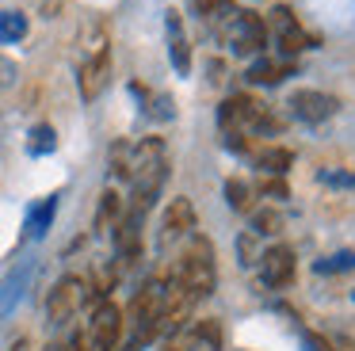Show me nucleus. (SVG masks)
Returning a JSON list of instances; mask_svg holds the SVG:
<instances>
[{
    "label": "nucleus",
    "mask_w": 355,
    "mask_h": 351,
    "mask_svg": "<svg viewBox=\"0 0 355 351\" xmlns=\"http://www.w3.org/2000/svg\"><path fill=\"white\" fill-rule=\"evenodd\" d=\"M130 180H134V214H146L157 203L164 180H168V153H164L161 137H141L130 160Z\"/></svg>",
    "instance_id": "obj_1"
},
{
    "label": "nucleus",
    "mask_w": 355,
    "mask_h": 351,
    "mask_svg": "<svg viewBox=\"0 0 355 351\" xmlns=\"http://www.w3.org/2000/svg\"><path fill=\"white\" fill-rule=\"evenodd\" d=\"M180 282L187 286V294L191 298H207L214 294V282H218V271H214V248H210V241H202V237H195L191 244H187L184 252V264H180Z\"/></svg>",
    "instance_id": "obj_2"
},
{
    "label": "nucleus",
    "mask_w": 355,
    "mask_h": 351,
    "mask_svg": "<svg viewBox=\"0 0 355 351\" xmlns=\"http://www.w3.org/2000/svg\"><path fill=\"white\" fill-rule=\"evenodd\" d=\"M218 122H222L225 134H233V130L241 126H256V130H275V122L268 119V107H260L252 96H230L222 107H218Z\"/></svg>",
    "instance_id": "obj_3"
},
{
    "label": "nucleus",
    "mask_w": 355,
    "mask_h": 351,
    "mask_svg": "<svg viewBox=\"0 0 355 351\" xmlns=\"http://www.w3.org/2000/svg\"><path fill=\"white\" fill-rule=\"evenodd\" d=\"M85 298H88L85 282H80L77 275H65V279H58V286L50 290V298H46V317L54 320V325H65V320L85 305Z\"/></svg>",
    "instance_id": "obj_4"
},
{
    "label": "nucleus",
    "mask_w": 355,
    "mask_h": 351,
    "mask_svg": "<svg viewBox=\"0 0 355 351\" xmlns=\"http://www.w3.org/2000/svg\"><path fill=\"white\" fill-rule=\"evenodd\" d=\"M336 107H340L336 96L317 92V88H306V92H294L291 96V111H294V119H302V122H324V119L336 114Z\"/></svg>",
    "instance_id": "obj_5"
},
{
    "label": "nucleus",
    "mask_w": 355,
    "mask_h": 351,
    "mask_svg": "<svg viewBox=\"0 0 355 351\" xmlns=\"http://www.w3.org/2000/svg\"><path fill=\"white\" fill-rule=\"evenodd\" d=\"M268 42V23L256 12H237L233 19V50L237 53H260Z\"/></svg>",
    "instance_id": "obj_6"
},
{
    "label": "nucleus",
    "mask_w": 355,
    "mask_h": 351,
    "mask_svg": "<svg viewBox=\"0 0 355 351\" xmlns=\"http://www.w3.org/2000/svg\"><path fill=\"white\" fill-rule=\"evenodd\" d=\"M119 332H123V313H119V305L100 302L96 313H92V348L96 351H111L119 343Z\"/></svg>",
    "instance_id": "obj_7"
},
{
    "label": "nucleus",
    "mask_w": 355,
    "mask_h": 351,
    "mask_svg": "<svg viewBox=\"0 0 355 351\" xmlns=\"http://www.w3.org/2000/svg\"><path fill=\"white\" fill-rule=\"evenodd\" d=\"M260 259H263V264H260V275H263V282H268L271 290H283L286 282L294 279V248L275 244V248H268Z\"/></svg>",
    "instance_id": "obj_8"
},
{
    "label": "nucleus",
    "mask_w": 355,
    "mask_h": 351,
    "mask_svg": "<svg viewBox=\"0 0 355 351\" xmlns=\"http://www.w3.org/2000/svg\"><path fill=\"white\" fill-rule=\"evenodd\" d=\"M107 76H111V53H96V58H88L85 65H80V73H77L80 99H88V103H92V99L103 92Z\"/></svg>",
    "instance_id": "obj_9"
},
{
    "label": "nucleus",
    "mask_w": 355,
    "mask_h": 351,
    "mask_svg": "<svg viewBox=\"0 0 355 351\" xmlns=\"http://www.w3.org/2000/svg\"><path fill=\"white\" fill-rule=\"evenodd\" d=\"M31 275H35V264H19L16 271H8V279L0 282V317H8V313L19 305V298H24Z\"/></svg>",
    "instance_id": "obj_10"
},
{
    "label": "nucleus",
    "mask_w": 355,
    "mask_h": 351,
    "mask_svg": "<svg viewBox=\"0 0 355 351\" xmlns=\"http://www.w3.org/2000/svg\"><path fill=\"white\" fill-rule=\"evenodd\" d=\"M164 27H168V53H172V65L176 73H191V46L184 38V23H180V12H168L164 15Z\"/></svg>",
    "instance_id": "obj_11"
},
{
    "label": "nucleus",
    "mask_w": 355,
    "mask_h": 351,
    "mask_svg": "<svg viewBox=\"0 0 355 351\" xmlns=\"http://www.w3.org/2000/svg\"><path fill=\"white\" fill-rule=\"evenodd\" d=\"M164 237H184V233H191L195 229V206H191V198H172L168 203V210H164Z\"/></svg>",
    "instance_id": "obj_12"
},
{
    "label": "nucleus",
    "mask_w": 355,
    "mask_h": 351,
    "mask_svg": "<svg viewBox=\"0 0 355 351\" xmlns=\"http://www.w3.org/2000/svg\"><path fill=\"white\" fill-rule=\"evenodd\" d=\"M54 214H58V195H50V198H42L39 206H31V214H27V237H31V241L46 237V229L54 225Z\"/></svg>",
    "instance_id": "obj_13"
},
{
    "label": "nucleus",
    "mask_w": 355,
    "mask_h": 351,
    "mask_svg": "<svg viewBox=\"0 0 355 351\" xmlns=\"http://www.w3.org/2000/svg\"><path fill=\"white\" fill-rule=\"evenodd\" d=\"M256 164H260L263 176H286L294 168V153L283 149V145H271V149H263L260 157H256Z\"/></svg>",
    "instance_id": "obj_14"
},
{
    "label": "nucleus",
    "mask_w": 355,
    "mask_h": 351,
    "mask_svg": "<svg viewBox=\"0 0 355 351\" xmlns=\"http://www.w3.org/2000/svg\"><path fill=\"white\" fill-rule=\"evenodd\" d=\"M291 73H294L291 61H268V58H263V61H256V65L248 69V80H252V84H268V88H271V84H279L283 76H291Z\"/></svg>",
    "instance_id": "obj_15"
},
{
    "label": "nucleus",
    "mask_w": 355,
    "mask_h": 351,
    "mask_svg": "<svg viewBox=\"0 0 355 351\" xmlns=\"http://www.w3.org/2000/svg\"><path fill=\"white\" fill-rule=\"evenodd\" d=\"M58 149V134H54V126H35L31 130V142H27V153L31 157H46V153H54Z\"/></svg>",
    "instance_id": "obj_16"
},
{
    "label": "nucleus",
    "mask_w": 355,
    "mask_h": 351,
    "mask_svg": "<svg viewBox=\"0 0 355 351\" xmlns=\"http://www.w3.org/2000/svg\"><path fill=\"white\" fill-rule=\"evenodd\" d=\"M24 35H27V15L0 12V42H19Z\"/></svg>",
    "instance_id": "obj_17"
},
{
    "label": "nucleus",
    "mask_w": 355,
    "mask_h": 351,
    "mask_svg": "<svg viewBox=\"0 0 355 351\" xmlns=\"http://www.w3.org/2000/svg\"><path fill=\"white\" fill-rule=\"evenodd\" d=\"M313 271H317V275H340V271H355V252L347 248V252H336V256H329V259H317V264H313Z\"/></svg>",
    "instance_id": "obj_18"
},
{
    "label": "nucleus",
    "mask_w": 355,
    "mask_h": 351,
    "mask_svg": "<svg viewBox=\"0 0 355 351\" xmlns=\"http://www.w3.org/2000/svg\"><path fill=\"white\" fill-rule=\"evenodd\" d=\"M225 203H230L233 210H252V187H248L245 180H230L225 183Z\"/></svg>",
    "instance_id": "obj_19"
},
{
    "label": "nucleus",
    "mask_w": 355,
    "mask_h": 351,
    "mask_svg": "<svg viewBox=\"0 0 355 351\" xmlns=\"http://www.w3.org/2000/svg\"><path fill=\"white\" fill-rule=\"evenodd\" d=\"M309 46H313V38H309L302 27L283 31V35H279V50H283V53H302V50H309Z\"/></svg>",
    "instance_id": "obj_20"
},
{
    "label": "nucleus",
    "mask_w": 355,
    "mask_h": 351,
    "mask_svg": "<svg viewBox=\"0 0 355 351\" xmlns=\"http://www.w3.org/2000/svg\"><path fill=\"white\" fill-rule=\"evenodd\" d=\"M252 233H283V214L279 210H256L252 214Z\"/></svg>",
    "instance_id": "obj_21"
},
{
    "label": "nucleus",
    "mask_w": 355,
    "mask_h": 351,
    "mask_svg": "<svg viewBox=\"0 0 355 351\" xmlns=\"http://www.w3.org/2000/svg\"><path fill=\"white\" fill-rule=\"evenodd\" d=\"M119 206H123V203H119V195H115V191H103L100 210H96V229H103L111 218H119Z\"/></svg>",
    "instance_id": "obj_22"
},
{
    "label": "nucleus",
    "mask_w": 355,
    "mask_h": 351,
    "mask_svg": "<svg viewBox=\"0 0 355 351\" xmlns=\"http://www.w3.org/2000/svg\"><path fill=\"white\" fill-rule=\"evenodd\" d=\"M263 23H271V27H275V35H283V31H294L298 27V19H294V12L291 8H271V19H263Z\"/></svg>",
    "instance_id": "obj_23"
},
{
    "label": "nucleus",
    "mask_w": 355,
    "mask_h": 351,
    "mask_svg": "<svg viewBox=\"0 0 355 351\" xmlns=\"http://www.w3.org/2000/svg\"><path fill=\"white\" fill-rule=\"evenodd\" d=\"M260 191L268 198H286V183L283 176H260Z\"/></svg>",
    "instance_id": "obj_24"
},
{
    "label": "nucleus",
    "mask_w": 355,
    "mask_h": 351,
    "mask_svg": "<svg viewBox=\"0 0 355 351\" xmlns=\"http://www.w3.org/2000/svg\"><path fill=\"white\" fill-rule=\"evenodd\" d=\"M321 183H329V187H355V172H336V168H324Z\"/></svg>",
    "instance_id": "obj_25"
},
{
    "label": "nucleus",
    "mask_w": 355,
    "mask_h": 351,
    "mask_svg": "<svg viewBox=\"0 0 355 351\" xmlns=\"http://www.w3.org/2000/svg\"><path fill=\"white\" fill-rule=\"evenodd\" d=\"M195 8H199V15H207V19H218V15L230 8V0H195Z\"/></svg>",
    "instance_id": "obj_26"
},
{
    "label": "nucleus",
    "mask_w": 355,
    "mask_h": 351,
    "mask_svg": "<svg viewBox=\"0 0 355 351\" xmlns=\"http://www.w3.org/2000/svg\"><path fill=\"white\" fill-rule=\"evenodd\" d=\"M195 348V336H184V332H172L168 340H164L161 351H191Z\"/></svg>",
    "instance_id": "obj_27"
},
{
    "label": "nucleus",
    "mask_w": 355,
    "mask_h": 351,
    "mask_svg": "<svg viewBox=\"0 0 355 351\" xmlns=\"http://www.w3.org/2000/svg\"><path fill=\"white\" fill-rule=\"evenodd\" d=\"M306 351H332V343L317 332H306Z\"/></svg>",
    "instance_id": "obj_28"
},
{
    "label": "nucleus",
    "mask_w": 355,
    "mask_h": 351,
    "mask_svg": "<svg viewBox=\"0 0 355 351\" xmlns=\"http://www.w3.org/2000/svg\"><path fill=\"white\" fill-rule=\"evenodd\" d=\"M241 252H245V259H241V264H252V233H248V237H241Z\"/></svg>",
    "instance_id": "obj_29"
},
{
    "label": "nucleus",
    "mask_w": 355,
    "mask_h": 351,
    "mask_svg": "<svg viewBox=\"0 0 355 351\" xmlns=\"http://www.w3.org/2000/svg\"><path fill=\"white\" fill-rule=\"evenodd\" d=\"M73 351H96V348H92V343H80L77 340V348H73Z\"/></svg>",
    "instance_id": "obj_30"
}]
</instances>
